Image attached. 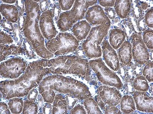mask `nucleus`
I'll list each match as a JSON object with an SVG mask.
<instances>
[{
  "label": "nucleus",
  "mask_w": 153,
  "mask_h": 114,
  "mask_svg": "<svg viewBox=\"0 0 153 114\" xmlns=\"http://www.w3.org/2000/svg\"><path fill=\"white\" fill-rule=\"evenodd\" d=\"M109 29L101 25L92 27L86 40L82 44V48L87 58L95 59L101 56L100 45L107 35Z\"/></svg>",
  "instance_id": "nucleus-1"
},
{
  "label": "nucleus",
  "mask_w": 153,
  "mask_h": 114,
  "mask_svg": "<svg viewBox=\"0 0 153 114\" xmlns=\"http://www.w3.org/2000/svg\"><path fill=\"white\" fill-rule=\"evenodd\" d=\"M88 64L101 83L119 89L122 88L123 84L120 78L105 66L101 58L90 61Z\"/></svg>",
  "instance_id": "nucleus-2"
},
{
  "label": "nucleus",
  "mask_w": 153,
  "mask_h": 114,
  "mask_svg": "<svg viewBox=\"0 0 153 114\" xmlns=\"http://www.w3.org/2000/svg\"><path fill=\"white\" fill-rule=\"evenodd\" d=\"M79 45L78 40L73 36L66 33H61L49 41L46 46L51 51L59 55L73 52L76 50Z\"/></svg>",
  "instance_id": "nucleus-3"
},
{
  "label": "nucleus",
  "mask_w": 153,
  "mask_h": 114,
  "mask_svg": "<svg viewBox=\"0 0 153 114\" xmlns=\"http://www.w3.org/2000/svg\"><path fill=\"white\" fill-rule=\"evenodd\" d=\"M85 18L88 22L93 25H100L109 29L111 21L103 9L98 5L90 7L87 11Z\"/></svg>",
  "instance_id": "nucleus-4"
},
{
  "label": "nucleus",
  "mask_w": 153,
  "mask_h": 114,
  "mask_svg": "<svg viewBox=\"0 0 153 114\" xmlns=\"http://www.w3.org/2000/svg\"><path fill=\"white\" fill-rule=\"evenodd\" d=\"M132 56L134 61L143 65L149 60V53L141 36L134 34L132 36Z\"/></svg>",
  "instance_id": "nucleus-5"
},
{
  "label": "nucleus",
  "mask_w": 153,
  "mask_h": 114,
  "mask_svg": "<svg viewBox=\"0 0 153 114\" xmlns=\"http://www.w3.org/2000/svg\"><path fill=\"white\" fill-rule=\"evenodd\" d=\"M98 94L105 103L110 105L116 106L120 102L122 97L119 90L108 86H100Z\"/></svg>",
  "instance_id": "nucleus-6"
},
{
  "label": "nucleus",
  "mask_w": 153,
  "mask_h": 114,
  "mask_svg": "<svg viewBox=\"0 0 153 114\" xmlns=\"http://www.w3.org/2000/svg\"><path fill=\"white\" fill-rule=\"evenodd\" d=\"M103 58L107 64L115 71L120 68L119 59L115 51L108 41L104 40L102 47Z\"/></svg>",
  "instance_id": "nucleus-7"
},
{
  "label": "nucleus",
  "mask_w": 153,
  "mask_h": 114,
  "mask_svg": "<svg viewBox=\"0 0 153 114\" xmlns=\"http://www.w3.org/2000/svg\"><path fill=\"white\" fill-rule=\"evenodd\" d=\"M97 1H76L72 10L69 12L74 23L84 18L89 7L97 3Z\"/></svg>",
  "instance_id": "nucleus-8"
},
{
  "label": "nucleus",
  "mask_w": 153,
  "mask_h": 114,
  "mask_svg": "<svg viewBox=\"0 0 153 114\" xmlns=\"http://www.w3.org/2000/svg\"><path fill=\"white\" fill-rule=\"evenodd\" d=\"M40 24L42 31L44 36L48 39L55 37L56 31L53 24L51 12L48 10L43 14Z\"/></svg>",
  "instance_id": "nucleus-9"
},
{
  "label": "nucleus",
  "mask_w": 153,
  "mask_h": 114,
  "mask_svg": "<svg viewBox=\"0 0 153 114\" xmlns=\"http://www.w3.org/2000/svg\"><path fill=\"white\" fill-rule=\"evenodd\" d=\"M133 97L137 109L147 113H153V97H149L145 92L136 91Z\"/></svg>",
  "instance_id": "nucleus-10"
},
{
  "label": "nucleus",
  "mask_w": 153,
  "mask_h": 114,
  "mask_svg": "<svg viewBox=\"0 0 153 114\" xmlns=\"http://www.w3.org/2000/svg\"><path fill=\"white\" fill-rule=\"evenodd\" d=\"M91 27L86 20L79 22L74 26L73 32L77 40H82L86 38L90 31Z\"/></svg>",
  "instance_id": "nucleus-11"
},
{
  "label": "nucleus",
  "mask_w": 153,
  "mask_h": 114,
  "mask_svg": "<svg viewBox=\"0 0 153 114\" xmlns=\"http://www.w3.org/2000/svg\"><path fill=\"white\" fill-rule=\"evenodd\" d=\"M132 47L128 41H125L119 50V59L120 61L125 65L129 64L132 59Z\"/></svg>",
  "instance_id": "nucleus-12"
},
{
  "label": "nucleus",
  "mask_w": 153,
  "mask_h": 114,
  "mask_svg": "<svg viewBox=\"0 0 153 114\" xmlns=\"http://www.w3.org/2000/svg\"><path fill=\"white\" fill-rule=\"evenodd\" d=\"M125 39V35L122 30L116 29L112 30L110 35V42L113 48L115 49L119 48Z\"/></svg>",
  "instance_id": "nucleus-13"
},
{
  "label": "nucleus",
  "mask_w": 153,
  "mask_h": 114,
  "mask_svg": "<svg viewBox=\"0 0 153 114\" xmlns=\"http://www.w3.org/2000/svg\"><path fill=\"white\" fill-rule=\"evenodd\" d=\"M114 8L116 12L121 18H126L130 9L131 6L129 1H116Z\"/></svg>",
  "instance_id": "nucleus-14"
},
{
  "label": "nucleus",
  "mask_w": 153,
  "mask_h": 114,
  "mask_svg": "<svg viewBox=\"0 0 153 114\" xmlns=\"http://www.w3.org/2000/svg\"><path fill=\"white\" fill-rule=\"evenodd\" d=\"M74 23V21L70 15L69 12H66L62 13L60 15L58 25L61 30L65 31L71 29Z\"/></svg>",
  "instance_id": "nucleus-15"
},
{
  "label": "nucleus",
  "mask_w": 153,
  "mask_h": 114,
  "mask_svg": "<svg viewBox=\"0 0 153 114\" xmlns=\"http://www.w3.org/2000/svg\"><path fill=\"white\" fill-rule=\"evenodd\" d=\"M121 111L125 114H129L136 108L133 98L131 95H124L120 101Z\"/></svg>",
  "instance_id": "nucleus-16"
},
{
  "label": "nucleus",
  "mask_w": 153,
  "mask_h": 114,
  "mask_svg": "<svg viewBox=\"0 0 153 114\" xmlns=\"http://www.w3.org/2000/svg\"><path fill=\"white\" fill-rule=\"evenodd\" d=\"M83 104L88 114H102L97 103L92 98H86Z\"/></svg>",
  "instance_id": "nucleus-17"
},
{
  "label": "nucleus",
  "mask_w": 153,
  "mask_h": 114,
  "mask_svg": "<svg viewBox=\"0 0 153 114\" xmlns=\"http://www.w3.org/2000/svg\"><path fill=\"white\" fill-rule=\"evenodd\" d=\"M134 86L137 90L144 92L148 91L149 87L146 79L142 76H138L135 79Z\"/></svg>",
  "instance_id": "nucleus-18"
},
{
  "label": "nucleus",
  "mask_w": 153,
  "mask_h": 114,
  "mask_svg": "<svg viewBox=\"0 0 153 114\" xmlns=\"http://www.w3.org/2000/svg\"><path fill=\"white\" fill-rule=\"evenodd\" d=\"M153 30L148 29L143 32V39L146 46L150 49H153Z\"/></svg>",
  "instance_id": "nucleus-19"
},
{
  "label": "nucleus",
  "mask_w": 153,
  "mask_h": 114,
  "mask_svg": "<svg viewBox=\"0 0 153 114\" xmlns=\"http://www.w3.org/2000/svg\"><path fill=\"white\" fill-rule=\"evenodd\" d=\"M143 75L149 82H153V62L148 63L143 71Z\"/></svg>",
  "instance_id": "nucleus-20"
},
{
  "label": "nucleus",
  "mask_w": 153,
  "mask_h": 114,
  "mask_svg": "<svg viewBox=\"0 0 153 114\" xmlns=\"http://www.w3.org/2000/svg\"><path fill=\"white\" fill-rule=\"evenodd\" d=\"M153 9H152L149 10L146 14L145 20L147 26L152 28H153Z\"/></svg>",
  "instance_id": "nucleus-21"
},
{
  "label": "nucleus",
  "mask_w": 153,
  "mask_h": 114,
  "mask_svg": "<svg viewBox=\"0 0 153 114\" xmlns=\"http://www.w3.org/2000/svg\"><path fill=\"white\" fill-rule=\"evenodd\" d=\"M74 1H59V3L62 10H67L70 9L72 7Z\"/></svg>",
  "instance_id": "nucleus-22"
},
{
  "label": "nucleus",
  "mask_w": 153,
  "mask_h": 114,
  "mask_svg": "<svg viewBox=\"0 0 153 114\" xmlns=\"http://www.w3.org/2000/svg\"><path fill=\"white\" fill-rule=\"evenodd\" d=\"M105 114H121L120 110L114 106H108L105 109Z\"/></svg>",
  "instance_id": "nucleus-23"
},
{
  "label": "nucleus",
  "mask_w": 153,
  "mask_h": 114,
  "mask_svg": "<svg viewBox=\"0 0 153 114\" xmlns=\"http://www.w3.org/2000/svg\"><path fill=\"white\" fill-rule=\"evenodd\" d=\"M71 113L86 114V112L83 106L78 104L71 110Z\"/></svg>",
  "instance_id": "nucleus-24"
},
{
  "label": "nucleus",
  "mask_w": 153,
  "mask_h": 114,
  "mask_svg": "<svg viewBox=\"0 0 153 114\" xmlns=\"http://www.w3.org/2000/svg\"><path fill=\"white\" fill-rule=\"evenodd\" d=\"M105 10L108 17L111 19H115L116 16V13L115 11L114 8L110 7H106Z\"/></svg>",
  "instance_id": "nucleus-25"
},
{
  "label": "nucleus",
  "mask_w": 153,
  "mask_h": 114,
  "mask_svg": "<svg viewBox=\"0 0 153 114\" xmlns=\"http://www.w3.org/2000/svg\"><path fill=\"white\" fill-rule=\"evenodd\" d=\"M115 1H100V4L103 7H113L114 5Z\"/></svg>",
  "instance_id": "nucleus-26"
},
{
  "label": "nucleus",
  "mask_w": 153,
  "mask_h": 114,
  "mask_svg": "<svg viewBox=\"0 0 153 114\" xmlns=\"http://www.w3.org/2000/svg\"><path fill=\"white\" fill-rule=\"evenodd\" d=\"M98 97L97 98V101L98 102V104L100 106L102 109L105 110V106L104 103L102 101L100 98L99 96H97Z\"/></svg>",
  "instance_id": "nucleus-27"
},
{
  "label": "nucleus",
  "mask_w": 153,
  "mask_h": 114,
  "mask_svg": "<svg viewBox=\"0 0 153 114\" xmlns=\"http://www.w3.org/2000/svg\"><path fill=\"white\" fill-rule=\"evenodd\" d=\"M36 21H39V19H36Z\"/></svg>",
  "instance_id": "nucleus-28"
},
{
  "label": "nucleus",
  "mask_w": 153,
  "mask_h": 114,
  "mask_svg": "<svg viewBox=\"0 0 153 114\" xmlns=\"http://www.w3.org/2000/svg\"><path fill=\"white\" fill-rule=\"evenodd\" d=\"M21 85L22 86L24 85V84H21Z\"/></svg>",
  "instance_id": "nucleus-29"
},
{
  "label": "nucleus",
  "mask_w": 153,
  "mask_h": 114,
  "mask_svg": "<svg viewBox=\"0 0 153 114\" xmlns=\"http://www.w3.org/2000/svg\"><path fill=\"white\" fill-rule=\"evenodd\" d=\"M16 40H18V38H16Z\"/></svg>",
  "instance_id": "nucleus-30"
}]
</instances>
